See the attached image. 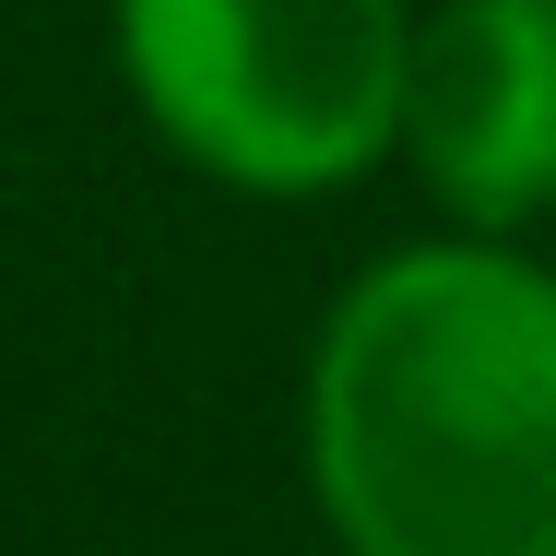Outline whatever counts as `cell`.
<instances>
[{
	"label": "cell",
	"instance_id": "7a4b0ae2",
	"mask_svg": "<svg viewBox=\"0 0 556 556\" xmlns=\"http://www.w3.org/2000/svg\"><path fill=\"white\" fill-rule=\"evenodd\" d=\"M403 0H118L142 118L225 190H343L403 142Z\"/></svg>",
	"mask_w": 556,
	"mask_h": 556
},
{
	"label": "cell",
	"instance_id": "3957f363",
	"mask_svg": "<svg viewBox=\"0 0 556 556\" xmlns=\"http://www.w3.org/2000/svg\"><path fill=\"white\" fill-rule=\"evenodd\" d=\"M403 154L462 225L556 202V0H439L403 60Z\"/></svg>",
	"mask_w": 556,
	"mask_h": 556
},
{
	"label": "cell",
	"instance_id": "6da1fadb",
	"mask_svg": "<svg viewBox=\"0 0 556 556\" xmlns=\"http://www.w3.org/2000/svg\"><path fill=\"white\" fill-rule=\"evenodd\" d=\"M308 485L343 556H556V273L391 249L308 355Z\"/></svg>",
	"mask_w": 556,
	"mask_h": 556
}]
</instances>
